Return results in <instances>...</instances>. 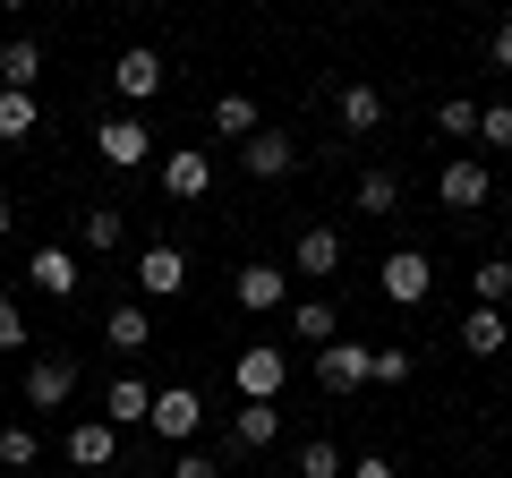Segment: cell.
<instances>
[{"label": "cell", "instance_id": "1", "mask_svg": "<svg viewBox=\"0 0 512 478\" xmlns=\"http://www.w3.org/2000/svg\"><path fill=\"white\" fill-rule=\"evenodd\" d=\"M231 385H239V402H282V385H291L282 342H248V350L231 359Z\"/></svg>", "mask_w": 512, "mask_h": 478}, {"label": "cell", "instance_id": "2", "mask_svg": "<svg viewBox=\"0 0 512 478\" xmlns=\"http://www.w3.org/2000/svg\"><path fill=\"white\" fill-rule=\"evenodd\" d=\"M376 291L393 299V308H419V299L436 291V257H427V248H393V257L376 265Z\"/></svg>", "mask_w": 512, "mask_h": 478}, {"label": "cell", "instance_id": "3", "mask_svg": "<svg viewBox=\"0 0 512 478\" xmlns=\"http://www.w3.org/2000/svg\"><path fill=\"white\" fill-rule=\"evenodd\" d=\"M154 436H163V444H180V453H188V444H197V427H205V402H197V385H163V393H154Z\"/></svg>", "mask_w": 512, "mask_h": 478}, {"label": "cell", "instance_id": "4", "mask_svg": "<svg viewBox=\"0 0 512 478\" xmlns=\"http://www.w3.org/2000/svg\"><path fill=\"white\" fill-rule=\"evenodd\" d=\"M94 154H103L111 171H137V163H154V129L137 120V111H120V120H103V129H94Z\"/></svg>", "mask_w": 512, "mask_h": 478}, {"label": "cell", "instance_id": "5", "mask_svg": "<svg viewBox=\"0 0 512 478\" xmlns=\"http://www.w3.org/2000/svg\"><path fill=\"white\" fill-rule=\"evenodd\" d=\"M316 385H325L333 402L367 393V342H325V350H316Z\"/></svg>", "mask_w": 512, "mask_h": 478}, {"label": "cell", "instance_id": "6", "mask_svg": "<svg viewBox=\"0 0 512 478\" xmlns=\"http://www.w3.org/2000/svg\"><path fill=\"white\" fill-rule=\"evenodd\" d=\"M231 299L248 316H274V308H291V274H282V265H239L231 274Z\"/></svg>", "mask_w": 512, "mask_h": 478}, {"label": "cell", "instance_id": "7", "mask_svg": "<svg viewBox=\"0 0 512 478\" xmlns=\"http://www.w3.org/2000/svg\"><path fill=\"white\" fill-rule=\"evenodd\" d=\"M436 197L453 205V214H478V205L495 197V180H487V163H470V154H453V163L436 171Z\"/></svg>", "mask_w": 512, "mask_h": 478}, {"label": "cell", "instance_id": "8", "mask_svg": "<svg viewBox=\"0 0 512 478\" xmlns=\"http://www.w3.org/2000/svg\"><path fill=\"white\" fill-rule=\"evenodd\" d=\"M111 86H120V103H154V94H163V52L128 43V52L111 60Z\"/></svg>", "mask_w": 512, "mask_h": 478}, {"label": "cell", "instance_id": "9", "mask_svg": "<svg viewBox=\"0 0 512 478\" xmlns=\"http://www.w3.org/2000/svg\"><path fill=\"white\" fill-rule=\"evenodd\" d=\"M239 163H248V180H291V171H299V137L256 129L248 146H239Z\"/></svg>", "mask_w": 512, "mask_h": 478}, {"label": "cell", "instance_id": "10", "mask_svg": "<svg viewBox=\"0 0 512 478\" xmlns=\"http://www.w3.org/2000/svg\"><path fill=\"white\" fill-rule=\"evenodd\" d=\"M137 291H146V299H180L188 291V257L171 248V239H154L146 257H137Z\"/></svg>", "mask_w": 512, "mask_h": 478}, {"label": "cell", "instance_id": "11", "mask_svg": "<svg viewBox=\"0 0 512 478\" xmlns=\"http://www.w3.org/2000/svg\"><path fill=\"white\" fill-rule=\"evenodd\" d=\"M333 265H342V231H333V222H308V231L291 239V274H316V282H325Z\"/></svg>", "mask_w": 512, "mask_h": 478}, {"label": "cell", "instance_id": "12", "mask_svg": "<svg viewBox=\"0 0 512 478\" xmlns=\"http://www.w3.org/2000/svg\"><path fill=\"white\" fill-rule=\"evenodd\" d=\"M69 461L77 470H111V461H120V427L111 419H77L69 427Z\"/></svg>", "mask_w": 512, "mask_h": 478}, {"label": "cell", "instance_id": "13", "mask_svg": "<svg viewBox=\"0 0 512 478\" xmlns=\"http://www.w3.org/2000/svg\"><path fill=\"white\" fill-rule=\"evenodd\" d=\"M163 188H171V197H205V188H214V154H205V146H180V154H163Z\"/></svg>", "mask_w": 512, "mask_h": 478}, {"label": "cell", "instance_id": "14", "mask_svg": "<svg viewBox=\"0 0 512 478\" xmlns=\"http://www.w3.org/2000/svg\"><path fill=\"white\" fill-rule=\"evenodd\" d=\"M26 282H35L43 299H77V282H86V274H77L69 248H35V257H26Z\"/></svg>", "mask_w": 512, "mask_h": 478}, {"label": "cell", "instance_id": "15", "mask_svg": "<svg viewBox=\"0 0 512 478\" xmlns=\"http://www.w3.org/2000/svg\"><path fill=\"white\" fill-rule=\"evenodd\" d=\"M103 333L120 342V359H128V350H154V308H146V299H111Z\"/></svg>", "mask_w": 512, "mask_h": 478}, {"label": "cell", "instance_id": "16", "mask_svg": "<svg viewBox=\"0 0 512 478\" xmlns=\"http://www.w3.org/2000/svg\"><path fill=\"white\" fill-rule=\"evenodd\" d=\"M77 393V359H35V368H26V402L35 410H60Z\"/></svg>", "mask_w": 512, "mask_h": 478}, {"label": "cell", "instance_id": "17", "mask_svg": "<svg viewBox=\"0 0 512 478\" xmlns=\"http://www.w3.org/2000/svg\"><path fill=\"white\" fill-rule=\"evenodd\" d=\"M103 419H111V427H146V419H154V385H146V376H111Z\"/></svg>", "mask_w": 512, "mask_h": 478}, {"label": "cell", "instance_id": "18", "mask_svg": "<svg viewBox=\"0 0 512 478\" xmlns=\"http://www.w3.org/2000/svg\"><path fill=\"white\" fill-rule=\"evenodd\" d=\"M274 436H282V410L274 402H239L231 410V444H239V453H265Z\"/></svg>", "mask_w": 512, "mask_h": 478}, {"label": "cell", "instance_id": "19", "mask_svg": "<svg viewBox=\"0 0 512 478\" xmlns=\"http://www.w3.org/2000/svg\"><path fill=\"white\" fill-rule=\"evenodd\" d=\"M333 120H342L350 137H376V129H384V94H376V86H342V103H333Z\"/></svg>", "mask_w": 512, "mask_h": 478}, {"label": "cell", "instance_id": "20", "mask_svg": "<svg viewBox=\"0 0 512 478\" xmlns=\"http://www.w3.org/2000/svg\"><path fill=\"white\" fill-rule=\"evenodd\" d=\"M35 77H43V43H9V52H0V94H35Z\"/></svg>", "mask_w": 512, "mask_h": 478}, {"label": "cell", "instance_id": "21", "mask_svg": "<svg viewBox=\"0 0 512 478\" xmlns=\"http://www.w3.org/2000/svg\"><path fill=\"white\" fill-rule=\"evenodd\" d=\"M291 333H299V342H316V350L342 342V316H333V299H291Z\"/></svg>", "mask_w": 512, "mask_h": 478}, {"label": "cell", "instance_id": "22", "mask_svg": "<svg viewBox=\"0 0 512 478\" xmlns=\"http://www.w3.org/2000/svg\"><path fill=\"white\" fill-rule=\"evenodd\" d=\"M77 239H86L94 257H111V248L128 239V214H120V205H86V222H77Z\"/></svg>", "mask_w": 512, "mask_h": 478}, {"label": "cell", "instance_id": "23", "mask_svg": "<svg viewBox=\"0 0 512 478\" xmlns=\"http://www.w3.org/2000/svg\"><path fill=\"white\" fill-rule=\"evenodd\" d=\"M461 350H470V359H495V350H504V308H470L461 316Z\"/></svg>", "mask_w": 512, "mask_h": 478}, {"label": "cell", "instance_id": "24", "mask_svg": "<svg viewBox=\"0 0 512 478\" xmlns=\"http://www.w3.org/2000/svg\"><path fill=\"white\" fill-rule=\"evenodd\" d=\"M470 291H478V308H504V299H512V257H478L470 265Z\"/></svg>", "mask_w": 512, "mask_h": 478}, {"label": "cell", "instance_id": "25", "mask_svg": "<svg viewBox=\"0 0 512 478\" xmlns=\"http://www.w3.org/2000/svg\"><path fill=\"white\" fill-rule=\"evenodd\" d=\"M214 137H239V146L256 137V103H248V94H222V103H214Z\"/></svg>", "mask_w": 512, "mask_h": 478}, {"label": "cell", "instance_id": "26", "mask_svg": "<svg viewBox=\"0 0 512 478\" xmlns=\"http://www.w3.org/2000/svg\"><path fill=\"white\" fill-rule=\"evenodd\" d=\"M299 478H350V461H342V444H333V436H316V444H299Z\"/></svg>", "mask_w": 512, "mask_h": 478}, {"label": "cell", "instance_id": "27", "mask_svg": "<svg viewBox=\"0 0 512 478\" xmlns=\"http://www.w3.org/2000/svg\"><path fill=\"white\" fill-rule=\"evenodd\" d=\"M35 461H43L35 427H0V470H35Z\"/></svg>", "mask_w": 512, "mask_h": 478}, {"label": "cell", "instance_id": "28", "mask_svg": "<svg viewBox=\"0 0 512 478\" xmlns=\"http://www.w3.org/2000/svg\"><path fill=\"white\" fill-rule=\"evenodd\" d=\"M35 137V94H0V146Z\"/></svg>", "mask_w": 512, "mask_h": 478}, {"label": "cell", "instance_id": "29", "mask_svg": "<svg viewBox=\"0 0 512 478\" xmlns=\"http://www.w3.org/2000/svg\"><path fill=\"white\" fill-rule=\"evenodd\" d=\"M410 368H419V359H410L402 342H393V350H367V385H410Z\"/></svg>", "mask_w": 512, "mask_h": 478}, {"label": "cell", "instance_id": "30", "mask_svg": "<svg viewBox=\"0 0 512 478\" xmlns=\"http://www.w3.org/2000/svg\"><path fill=\"white\" fill-rule=\"evenodd\" d=\"M393 205H402V180H393V171H367L359 180V214H393Z\"/></svg>", "mask_w": 512, "mask_h": 478}, {"label": "cell", "instance_id": "31", "mask_svg": "<svg viewBox=\"0 0 512 478\" xmlns=\"http://www.w3.org/2000/svg\"><path fill=\"white\" fill-rule=\"evenodd\" d=\"M436 129L444 137H478V103H470V94H453V103L436 111Z\"/></svg>", "mask_w": 512, "mask_h": 478}, {"label": "cell", "instance_id": "32", "mask_svg": "<svg viewBox=\"0 0 512 478\" xmlns=\"http://www.w3.org/2000/svg\"><path fill=\"white\" fill-rule=\"evenodd\" d=\"M478 137L487 146H512V103H478Z\"/></svg>", "mask_w": 512, "mask_h": 478}, {"label": "cell", "instance_id": "33", "mask_svg": "<svg viewBox=\"0 0 512 478\" xmlns=\"http://www.w3.org/2000/svg\"><path fill=\"white\" fill-rule=\"evenodd\" d=\"M0 350H26V316H18V299L0 291Z\"/></svg>", "mask_w": 512, "mask_h": 478}, {"label": "cell", "instance_id": "34", "mask_svg": "<svg viewBox=\"0 0 512 478\" xmlns=\"http://www.w3.org/2000/svg\"><path fill=\"white\" fill-rule=\"evenodd\" d=\"M171 478H222V470H214V461H205V453H197V444H188V453H180V461H171Z\"/></svg>", "mask_w": 512, "mask_h": 478}, {"label": "cell", "instance_id": "35", "mask_svg": "<svg viewBox=\"0 0 512 478\" xmlns=\"http://www.w3.org/2000/svg\"><path fill=\"white\" fill-rule=\"evenodd\" d=\"M487 60H495V69H504V77H512V18H504V26H495V35H487Z\"/></svg>", "mask_w": 512, "mask_h": 478}, {"label": "cell", "instance_id": "36", "mask_svg": "<svg viewBox=\"0 0 512 478\" xmlns=\"http://www.w3.org/2000/svg\"><path fill=\"white\" fill-rule=\"evenodd\" d=\"M350 478H393V461H384V453H367V461H350Z\"/></svg>", "mask_w": 512, "mask_h": 478}, {"label": "cell", "instance_id": "37", "mask_svg": "<svg viewBox=\"0 0 512 478\" xmlns=\"http://www.w3.org/2000/svg\"><path fill=\"white\" fill-rule=\"evenodd\" d=\"M9 222H18V205H9V197H0V239H9Z\"/></svg>", "mask_w": 512, "mask_h": 478}]
</instances>
